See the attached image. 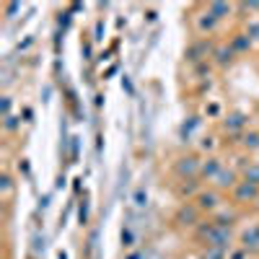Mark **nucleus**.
<instances>
[{"label":"nucleus","mask_w":259,"mask_h":259,"mask_svg":"<svg viewBox=\"0 0 259 259\" xmlns=\"http://www.w3.org/2000/svg\"><path fill=\"white\" fill-rule=\"evenodd\" d=\"M228 202L233 207H239V210H249V207L259 205V187L241 179L239 184H236V189L228 194Z\"/></svg>","instance_id":"423d86ee"},{"label":"nucleus","mask_w":259,"mask_h":259,"mask_svg":"<svg viewBox=\"0 0 259 259\" xmlns=\"http://www.w3.org/2000/svg\"><path fill=\"white\" fill-rule=\"evenodd\" d=\"M249 259H259V256H249Z\"/></svg>","instance_id":"cd10ccee"},{"label":"nucleus","mask_w":259,"mask_h":259,"mask_svg":"<svg viewBox=\"0 0 259 259\" xmlns=\"http://www.w3.org/2000/svg\"><path fill=\"white\" fill-rule=\"evenodd\" d=\"M192 202L200 207V212L205 215V218H212V215H215V212H218V210L228 202V194H223V192H218L215 187H210V184H207V187H205V189H202V192H200Z\"/></svg>","instance_id":"39448f33"},{"label":"nucleus","mask_w":259,"mask_h":259,"mask_svg":"<svg viewBox=\"0 0 259 259\" xmlns=\"http://www.w3.org/2000/svg\"><path fill=\"white\" fill-rule=\"evenodd\" d=\"M127 259H140V256H138V254H130V256H127Z\"/></svg>","instance_id":"bb28decb"},{"label":"nucleus","mask_w":259,"mask_h":259,"mask_svg":"<svg viewBox=\"0 0 259 259\" xmlns=\"http://www.w3.org/2000/svg\"><path fill=\"white\" fill-rule=\"evenodd\" d=\"M207 11L215 16L223 24V21H228L231 16H236V3H221V0H210V3H205Z\"/></svg>","instance_id":"dca6fc26"},{"label":"nucleus","mask_w":259,"mask_h":259,"mask_svg":"<svg viewBox=\"0 0 259 259\" xmlns=\"http://www.w3.org/2000/svg\"><path fill=\"white\" fill-rule=\"evenodd\" d=\"M239 182H241V171L236 168V166H226V168L221 171V174L215 177V182H212L210 187H215V189L223 192V194H231Z\"/></svg>","instance_id":"9d476101"},{"label":"nucleus","mask_w":259,"mask_h":259,"mask_svg":"<svg viewBox=\"0 0 259 259\" xmlns=\"http://www.w3.org/2000/svg\"><path fill=\"white\" fill-rule=\"evenodd\" d=\"M202 221H205V215L200 212V207L194 202H179L177 210L171 212V228L184 231V233H192Z\"/></svg>","instance_id":"f03ea898"},{"label":"nucleus","mask_w":259,"mask_h":259,"mask_svg":"<svg viewBox=\"0 0 259 259\" xmlns=\"http://www.w3.org/2000/svg\"><path fill=\"white\" fill-rule=\"evenodd\" d=\"M249 256H251V254H249L244 246H239V244H236V246L228 251V259H249Z\"/></svg>","instance_id":"b1692460"},{"label":"nucleus","mask_w":259,"mask_h":259,"mask_svg":"<svg viewBox=\"0 0 259 259\" xmlns=\"http://www.w3.org/2000/svg\"><path fill=\"white\" fill-rule=\"evenodd\" d=\"M246 34H249V39L251 41H259V18H249V24H246V29H244Z\"/></svg>","instance_id":"4be33fe9"},{"label":"nucleus","mask_w":259,"mask_h":259,"mask_svg":"<svg viewBox=\"0 0 259 259\" xmlns=\"http://www.w3.org/2000/svg\"><path fill=\"white\" fill-rule=\"evenodd\" d=\"M241 179L259 187V161H249V163L241 166Z\"/></svg>","instance_id":"a211bd4d"},{"label":"nucleus","mask_w":259,"mask_h":259,"mask_svg":"<svg viewBox=\"0 0 259 259\" xmlns=\"http://www.w3.org/2000/svg\"><path fill=\"white\" fill-rule=\"evenodd\" d=\"M215 148H218V138H215V135H202L200 138V153L202 156H210Z\"/></svg>","instance_id":"6ab92c4d"},{"label":"nucleus","mask_w":259,"mask_h":259,"mask_svg":"<svg viewBox=\"0 0 259 259\" xmlns=\"http://www.w3.org/2000/svg\"><path fill=\"white\" fill-rule=\"evenodd\" d=\"M215 45H218V41H215L212 36H194L184 47V62L192 65V68H197V65H202V62H210Z\"/></svg>","instance_id":"7ed1b4c3"},{"label":"nucleus","mask_w":259,"mask_h":259,"mask_svg":"<svg viewBox=\"0 0 259 259\" xmlns=\"http://www.w3.org/2000/svg\"><path fill=\"white\" fill-rule=\"evenodd\" d=\"M145 202H148V192H145V189L140 187V189L135 192V205H138V207H143Z\"/></svg>","instance_id":"a878e982"},{"label":"nucleus","mask_w":259,"mask_h":259,"mask_svg":"<svg viewBox=\"0 0 259 259\" xmlns=\"http://www.w3.org/2000/svg\"><path fill=\"white\" fill-rule=\"evenodd\" d=\"M236 13H259V3H236Z\"/></svg>","instance_id":"393cba45"},{"label":"nucleus","mask_w":259,"mask_h":259,"mask_svg":"<svg viewBox=\"0 0 259 259\" xmlns=\"http://www.w3.org/2000/svg\"><path fill=\"white\" fill-rule=\"evenodd\" d=\"M236 143H239V148L244 150V153L246 156H251V153H256V150H259V130H246V133L239 138V140H236Z\"/></svg>","instance_id":"f3484780"},{"label":"nucleus","mask_w":259,"mask_h":259,"mask_svg":"<svg viewBox=\"0 0 259 259\" xmlns=\"http://www.w3.org/2000/svg\"><path fill=\"white\" fill-rule=\"evenodd\" d=\"M210 62H212V68H218V70H228L231 65L236 62V52L231 50L228 39H226V41H218V45H215Z\"/></svg>","instance_id":"ddd939ff"},{"label":"nucleus","mask_w":259,"mask_h":259,"mask_svg":"<svg viewBox=\"0 0 259 259\" xmlns=\"http://www.w3.org/2000/svg\"><path fill=\"white\" fill-rule=\"evenodd\" d=\"M205 187H207V184H205L202 179H177V182H174V197H177L179 202H192Z\"/></svg>","instance_id":"1a4fd4ad"},{"label":"nucleus","mask_w":259,"mask_h":259,"mask_svg":"<svg viewBox=\"0 0 259 259\" xmlns=\"http://www.w3.org/2000/svg\"><path fill=\"white\" fill-rule=\"evenodd\" d=\"M0 184H3V197H6V200H11V197H13V189H16V182H13V177L8 174V171L3 174V179H0Z\"/></svg>","instance_id":"412c9836"},{"label":"nucleus","mask_w":259,"mask_h":259,"mask_svg":"<svg viewBox=\"0 0 259 259\" xmlns=\"http://www.w3.org/2000/svg\"><path fill=\"white\" fill-rule=\"evenodd\" d=\"M192 29L197 36H212V34H218L221 21L207 11V6H200V11L192 16Z\"/></svg>","instance_id":"0eeeda50"},{"label":"nucleus","mask_w":259,"mask_h":259,"mask_svg":"<svg viewBox=\"0 0 259 259\" xmlns=\"http://www.w3.org/2000/svg\"><path fill=\"white\" fill-rule=\"evenodd\" d=\"M197 259H228V251L223 249H212V246H205L197 251Z\"/></svg>","instance_id":"aec40b11"},{"label":"nucleus","mask_w":259,"mask_h":259,"mask_svg":"<svg viewBox=\"0 0 259 259\" xmlns=\"http://www.w3.org/2000/svg\"><path fill=\"white\" fill-rule=\"evenodd\" d=\"M228 45H231V50L236 52V57H241V55H249V52H251L254 41L249 39L246 31H233V34L228 36Z\"/></svg>","instance_id":"2eb2a0df"},{"label":"nucleus","mask_w":259,"mask_h":259,"mask_svg":"<svg viewBox=\"0 0 259 259\" xmlns=\"http://www.w3.org/2000/svg\"><path fill=\"white\" fill-rule=\"evenodd\" d=\"M221 127L226 135H233V138H241L246 130H249V114L241 112V109H231L228 114L221 117Z\"/></svg>","instance_id":"6e6552de"},{"label":"nucleus","mask_w":259,"mask_h":259,"mask_svg":"<svg viewBox=\"0 0 259 259\" xmlns=\"http://www.w3.org/2000/svg\"><path fill=\"white\" fill-rule=\"evenodd\" d=\"M223 168H226V163H223V158H221L218 153L202 156V166H200V179H202L205 184H212V182H215V177H218Z\"/></svg>","instance_id":"f8f14e48"},{"label":"nucleus","mask_w":259,"mask_h":259,"mask_svg":"<svg viewBox=\"0 0 259 259\" xmlns=\"http://www.w3.org/2000/svg\"><path fill=\"white\" fill-rule=\"evenodd\" d=\"M200 166H202V153L187 150V153H179L174 158L171 174H174V179H200Z\"/></svg>","instance_id":"20e7f679"},{"label":"nucleus","mask_w":259,"mask_h":259,"mask_svg":"<svg viewBox=\"0 0 259 259\" xmlns=\"http://www.w3.org/2000/svg\"><path fill=\"white\" fill-rule=\"evenodd\" d=\"M192 241L197 244L200 249L205 246H212V249H223V251H231L236 244H239V228H226V226H218L212 218H205L192 233Z\"/></svg>","instance_id":"f257e3e1"},{"label":"nucleus","mask_w":259,"mask_h":259,"mask_svg":"<svg viewBox=\"0 0 259 259\" xmlns=\"http://www.w3.org/2000/svg\"><path fill=\"white\" fill-rule=\"evenodd\" d=\"M3 127H6V133H16V130L21 127V119L8 114V117H3Z\"/></svg>","instance_id":"5701e85b"},{"label":"nucleus","mask_w":259,"mask_h":259,"mask_svg":"<svg viewBox=\"0 0 259 259\" xmlns=\"http://www.w3.org/2000/svg\"><path fill=\"white\" fill-rule=\"evenodd\" d=\"M241 218H244V210H239V207H233L231 202H226L218 212L212 215V221L218 223V226H226V228H239V223H241Z\"/></svg>","instance_id":"4468645a"},{"label":"nucleus","mask_w":259,"mask_h":259,"mask_svg":"<svg viewBox=\"0 0 259 259\" xmlns=\"http://www.w3.org/2000/svg\"><path fill=\"white\" fill-rule=\"evenodd\" d=\"M239 246H244L251 256H259V221L239 228Z\"/></svg>","instance_id":"9b49d317"}]
</instances>
